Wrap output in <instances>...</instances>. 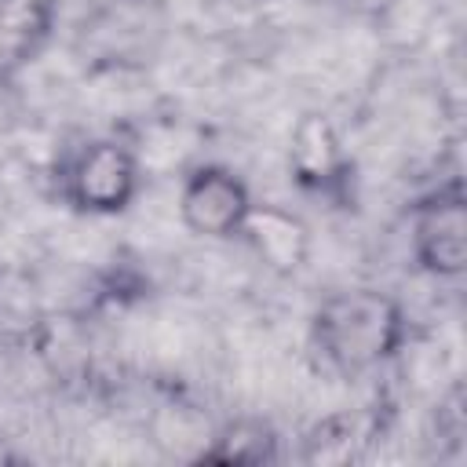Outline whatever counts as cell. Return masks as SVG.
<instances>
[{
  "mask_svg": "<svg viewBox=\"0 0 467 467\" xmlns=\"http://www.w3.org/2000/svg\"><path fill=\"white\" fill-rule=\"evenodd\" d=\"M241 237H248L255 244V252L277 270H296L303 263V255H306L303 223L296 215H288L281 208H270V204H259V201H255Z\"/></svg>",
  "mask_w": 467,
  "mask_h": 467,
  "instance_id": "6",
  "label": "cell"
},
{
  "mask_svg": "<svg viewBox=\"0 0 467 467\" xmlns=\"http://www.w3.org/2000/svg\"><path fill=\"white\" fill-rule=\"evenodd\" d=\"M409 339L405 306L383 288H343L317 303L310 314V343L321 361L339 376H365Z\"/></svg>",
  "mask_w": 467,
  "mask_h": 467,
  "instance_id": "1",
  "label": "cell"
},
{
  "mask_svg": "<svg viewBox=\"0 0 467 467\" xmlns=\"http://www.w3.org/2000/svg\"><path fill=\"white\" fill-rule=\"evenodd\" d=\"M142 190L139 153L113 135L80 142L58 168V197L80 215H120Z\"/></svg>",
  "mask_w": 467,
  "mask_h": 467,
  "instance_id": "2",
  "label": "cell"
},
{
  "mask_svg": "<svg viewBox=\"0 0 467 467\" xmlns=\"http://www.w3.org/2000/svg\"><path fill=\"white\" fill-rule=\"evenodd\" d=\"M288 164L303 186L325 190L343 179V142L325 113H303L292 128Z\"/></svg>",
  "mask_w": 467,
  "mask_h": 467,
  "instance_id": "5",
  "label": "cell"
},
{
  "mask_svg": "<svg viewBox=\"0 0 467 467\" xmlns=\"http://www.w3.org/2000/svg\"><path fill=\"white\" fill-rule=\"evenodd\" d=\"M179 223L204 241H234L255 208L248 182L226 164H197L179 182Z\"/></svg>",
  "mask_w": 467,
  "mask_h": 467,
  "instance_id": "3",
  "label": "cell"
},
{
  "mask_svg": "<svg viewBox=\"0 0 467 467\" xmlns=\"http://www.w3.org/2000/svg\"><path fill=\"white\" fill-rule=\"evenodd\" d=\"M409 248L416 266L438 281H452L467 270V197L460 182H445L416 201Z\"/></svg>",
  "mask_w": 467,
  "mask_h": 467,
  "instance_id": "4",
  "label": "cell"
}]
</instances>
